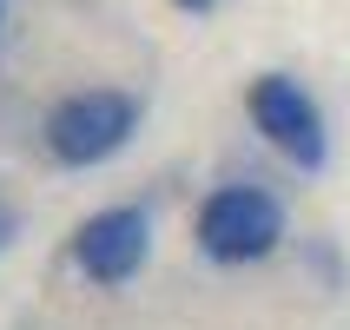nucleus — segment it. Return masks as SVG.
<instances>
[{"label":"nucleus","mask_w":350,"mask_h":330,"mask_svg":"<svg viewBox=\"0 0 350 330\" xmlns=\"http://www.w3.org/2000/svg\"><path fill=\"white\" fill-rule=\"evenodd\" d=\"M133 133H139V99L119 86H86L46 113V152L59 165H99V159L126 152Z\"/></svg>","instance_id":"nucleus-1"},{"label":"nucleus","mask_w":350,"mask_h":330,"mask_svg":"<svg viewBox=\"0 0 350 330\" xmlns=\"http://www.w3.org/2000/svg\"><path fill=\"white\" fill-rule=\"evenodd\" d=\"M284 238V205L258 185H225L198 205V251L218 264H258Z\"/></svg>","instance_id":"nucleus-2"},{"label":"nucleus","mask_w":350,"mask_h":330,"mask_svg":"<svg viewBox=\"0 0 350 330\" xmlns=\"http://www.w3.org/2000/svg\"><path fill=\"white\" fill-rule=\"evenodd\" d=\"M245 113H252L258 139H265L271 152H284L291 165H304V172L324 165V152H331L324 113H317V99L304 93L291 73H258L252 86H245Z\"/></svg>","instance_id":"nucleus-3"},{"label":"nucleus","mask_w":350,"mask_h":330,"mask_svg":"<svg viewBox=\"0 0 350 330\" xmlns=\"http://www.w3.org/2000/svg\"><path fill=\"white\" fill-rule=\"evenodd\" d=\"M146 245H152V218L139 205H106L73 232V264L93 284H126L146 264Z\"/></svg>","instance_id":"nucleus-4"},{"label":"nucleus","mask_w":350,"mask_h":330,"mask_svg":"<svg viewBox=\"0 0 350 330\" xmlns=\"http://www.w3.org/2000/svg\"><path fill=\"white\" fill-rule=\"evenodd\" d=\"M14 225H20V205H14V198H0V245H14Z\"/></svg>","instance_id":"nucleus-5"},{"label":"nucleus","mask_w":350,"mask_h":330,"mask_svg":"<svg viewBox=\"0 0 350 330\" xmlns=\"http://www.w3.org/2000/svg\"><path fill=\"white\" fill-rule=\"evenodd\" d=\"M172 7H178V14H212L218 0H172Z\"/></svg>","instance_id":"nucleus-6"},{"label":"nucleus","mask_w":350,"mask_h":330,"mask_svg":"<svg viewBox=\"0 0 350 330\" xmlns=\"http://www.w3.org/2000/svg\"><path fill=\"white\" fill-rule=\"evenodd\" d=\"M0 27H7V0H0Z\"/></svg>","instance_id":"nucleus-7"}]
</instances>
